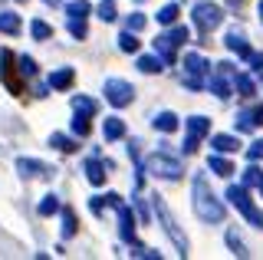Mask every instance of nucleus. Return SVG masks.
Here are the masks:
<instances>
[{
  "label": "nucleus",
  "mask_w": 263,
  "mask_h": 260,
  "mask_svg": "<svg viewBox=\"0 0 263 260\" xmlns=\"http://www.w3.org/2000/svg\"><path fill=\"white\" fill-rule=\"evenodd\" d=\"M234 128H237V132H253V128H257L253 109H247V112H237V119H234Z\"/></svg>",
  "instance_id": "7c9ffc66"
},
{
  "label": "nucleus",
  "mask_w": 263,
  "mask_h": 260,
  "mask_svg": "<svg viewBox=\"0 0 263 260\" xmlns=\"http://www.w3.org/2000/svg\"><path fill=\"white\" fill-rule=\"evenodd\" d=\"M208 72H211V63L204 60L201 53H187L184 56V79H181V83L191 89V92H201V89L208 86Z\"/></svg>",
  "instance_id": "20e7f679"
},
{
  "label": "nucleus",
  "mask_w": 263,
  "mask_h": 260,
  "mask_svg": "<svg viewBox=\"0 0 263 260\" xmlns=\"http://www.w3.org/2000/svg\"><path fill=\"white\" fill-rule=\"evenodd\" d=\"M227 247H230V254H234V257H250V250H247L243 237H240V234L234 231V227L227 231Z\"/></svg>",
  "instance_id": "5701e85b"
},
{
  "label": "nucleus",
  "mask_w": 263,
  "mask_h": 260,
  "mask_svg": "<svg viewBox=\"0 0 263 260\" xmlns=\"http://www.w3.org/2000/svg\"><path fill=\"white\" fill-rule=\"evenodd\" d=\"M16 172H20L23 178H46L49 168L43 165V161H36V158H16Z\"/></svg>",
  "instance_id": "ddd939ff"
},
{
  "label": "nucleus",
  "mask_w": 263,
  "mask_h": 260,
  "mask_svg": "<svg viewBox=\"0 0 263 260\" xmlns=\"http://www.w3.org/2000/svg\"><path fill=\"white\" fill-rule=\"evenodd\" d=\"M257 13H260V23H263V0H260V4H257Z\"/></svg>",
  "instance_id": "49530a36"
},
{
  "label": "nucleus",
  "mask_w": 263,
  "mask_h": 260,
  "mask_svg": "<svg viewBox=\"0 0 263 260\" xmlns=\"http://www.w3.org/2000/svg\"><path fill=\"white\" fill-rule=\"evenodd\" d=\"M46 4H49V7H56V4H63V0H46Z\"/></svg>",
  "instance_id": "de8ad7c7"
},
{
  "label": "nucleus",
  "mask_w": 263,
  "mask_h": 260,
  "mask_svg": "<svg viewBox=\"0 0 263 260\" xmlns=\"http://www.w3.org/2000/svg\"><path fill=\"white\" fill-rule=\"evenodd\" d=\"M96 17L102 23H112L115 17H119V13H115V0H102V4L96 7Z\"/></svg>",
  "instance_id": "c9c22d12"
},
{
  "label": "nucleus",
  "mask_w": 263,
  "mask_h": 260,
  "mask_svg": "<svg viewBox=\"0 0 263 260\" xmlns=\"http://www.w3.org/2000/svg\"><path fill=\"white\" fill-rule=\"evenodd\" d=\"M30 36L33 40H53V27L46 20H33L30 23Z\"/></svg>",
  "instance_id": "473e14b6"
},
{
  "label": "nucleus",
  "mask_w": 263,
  "mask_h": 260,
  "mask_svg": "<svg viewBox=\"0 0 263 260\" xmlns=\"http://www.w3.org/2000/svg\"><path fill=\"white\" fill-rule=\"evenodd\" d=\"M145 172H152L155 178H164V181H178V178L184 175V168H181V161L175 155H168V152H155V155L145 161Z\"/></svg>",
  "instance_id": "423d86ee"
},
{
  "label": "nucleus",
  "mask_w": 263,
  "mask_h": 260,
  "mask_svg": "<svg viewBox=\"0 0 263 260\" xmlns=\"http://www.w3.org/2000/svg\"><path fill=\"white\" fill-rule=\"evenodd\" d=\"M178 13H181V7L178 4H164L158 13H155V20L161 23V27H171V23H178Z\"/></svg>",
  "instance_id": "393cba45"
},
{
  "label": "nucleus",
  "mask_w": 263,
  "mask_h": 260,
  "mask_svg": "<svg viewBox=\"0 0 263 260\" xmlns=\"http://www.w3.org/2000/svg\"><path fill=\"white\" fill-rule=\"evenodd\" d=\"M234 76H237L234 63H217V69L208 72V86L204 89H211L217 99H227V96L234 92Z\"/></svg>",
  "instance_id": "6e6552de"
},
{
  "label": "nucleus",
  "mask_w": 263,
  "mask_h": 260,
  "mask_svg": "<svg viewBox=\"0 0 263 260\" xmlns=\"http://www.w3.org/2000/svg\"><path fill=\"white\" fill-rule=\"evenodd\" d=\"M69 33H72V40H86V36H89L86 20H72V17H69Z\"/></svg>",
  "instance_id": "58836bf2"
},
{
  "label": "nucleus",
  "mask_w": 263,
  "mask_h": 260,
  "mask_svg": "<svg viewBox=\"0 0 263 260\" xmlns=\"http://www.w3.org/2000/svg\"><path fill=\"white\" fill-rule=\"evenodd\" d=\"M152 208H155V217H158V224H161V231L168 234V240L175 244V250L181 257H187V250H191V244H187V234L178 227V221H175V214H171V208L164 205L161 198H155L152 201Z\"/></svg>",
  "instance_id": "7ed1b4c3"
},
{
  "label": "nucleus",
  "mask_w": 263,
  "mask_h": 260,
  "mask_svg": "<svg viewBox=\"0 0 263 260\" xmlns=\"http://www.w3.org/2000/svg\"><path fill=\"white\" fill-rule=\"evenodd\" d=\"M72 112H79V116H89L92 119L99 112V102L89 99V96H72Z\"/></svg>",
  "instance_id": "aec40b11"
},
{
  "label": "nucleus",
  "mask_w": 263,
  "mask_h": 260,
  "mask_svg": "<svg viewBox=\"0 0 263 260\" xmlns=\"http://www.w3.org/2000/svg\"><path fill=\"white\" fill-rule=\"evenodd\" d=\"M247 158H250V161H263V139L250 142V148H247Z\"/></svg>",
  "instance_id": "a19ab883"
},
{
  "label": "nucleus",
  "mask_w": 263,
  "mask_h": 260,
  "mask_svg": "<svg viewBox=\"0 0 263 260\" xmlns=\"http://www.w3.org/2000/svg\"><path fill=\"white\" fill-rule=\"evenodd\" d=\"M102 139L105 142H119V139H125V122H122L119 116H109L102 122Z\"/></svg>",
  "instance_id": "2eb2a0df"
},
{
  "label": "nucleus",
  "mask_w": 263,
  "mask_h": 260,
  "mask_svg": "<svg viewBox=\"0 0 263 260\" xmlns=\"http://www.w3.org/2000/svg\"><path fill=\"white\" fill-rule=\"evenodd\" d=\"M16 72H20L23 79H33V76H36V60H33V56H27V53L16 56Z\"/></svg>",
  "instance_id": "c756f323"
},
{
  "label": "nucleus",
  "mask_w": 263,
  "mask_h": 260,
  "mask_svg": "<svg viewBox=\"0 0 263 260\" xmlns=\"http://www.w3.org/2000/svg\"><path fill=\"white\" fill-rule=\"evenodd\" d=\"M40 214H43V217H53L56 214V211H63L60 208V194H53V191H49V194H43V201H40Z\"/></svg>",
  "instance_id": "bb28decb"
},
{
  "label": "nucleus",
  "mask_w": 263,
  "mask_h": 260,
  "mask_svg": "<svg viewBox=\"0 0 263 260\" xmlns=\"http://www.w3.org/2000/svg\"><path fill=\"white\" fill-rule=\"evenodd\" d=\"M253 119H257V125H263V105H257V109H253Z\"/></svg>",
  "instance_id": "a18cd8bd"
},
{
  "label": "nucleus",
  "mask_w": 263,
  "mask_h": 260,
  "mask_svg": "<svg viewBox=\"0 0 263 260\" xmlns=\"http://www.w3.org/2000/svg\"><path fill=\"white\" fill-rule=\"evenodd\" d=\"M191 205H194V214L201 217L204 224H220L227 217V208L220 205L217 198H214V191H211V184H208V178L204 175H197L194 178V184H191Z\"/></svg>",
  "instance_id": "f257e3e1"
},
{
  "label": "nucleus",
  "mask_w": 263,
  "mask_h": 260,
  "mask_svg": "<svg viewBox=\"0 0 263 260\" xmlns=\"http://www.w3.org/2000/svg\"><path fill=\"white\" fill-rule=\"evenodd\" d=\"M20 17H16V13H10V10H0V33H20Z\"/></svg>",
  "instance_id": "4be33fe9"
},
{
  "label": "nucleus",
  "mask_w": 263,
  "mask_h": 260,
  "mask_svg": "<svg viewBox=\"0 0 263 260\" xmlns=\"http://www.w3.org/2000/svg\"><path fill=\"white\" fill-rule=\"evenodd\" d=\"M105 175H109V165H105V161H99L96 155L86 161V178H89V184H105Z\"/></svg>",
  "instance_id": "4468645a"
},
{
  "label": "nucleus",
  "mask_w": 263,
  "mask_h": 260,
  "mask_svg": "<svg viewBox=\"0 0 263 260\" xmlns=\"http://www.w3.org/2000/svg\"><path fill=\"white\" fill-rule=\"evenodd\" d=\"M184 125H187V135H194V139L211 135V119L208 116H191V119H184Z\"/></svg>",
  "instance_id": "f3484780"
},
{
  "label": "nucleus",
  "mask_w": 263,
  "mask_h": 260,
  "mask_svg": "<svg viewBox=\"0 0 263 260\" xmlns=\"http://www.w3.org/2000/svg\"><path fill=\"white\" fill-rule=\"evenodd\" d=\"M211 148L220 152V155H230V152L240 148V142H237V135H211Z\"/></svg>",
  "instance_id": "a211bd4d"
},
{
  "label": "nucleus",
  "mask_w": 263,
  "mask_h": 260,
  "mask_svg": "<svg viewBox=\"0 0 263 260\" xmlns=\"http://www.w3.org/2000/svg\"><path fill=\"white\" fill-rule=\"evenodd\" d=\"M234 92L243 96V99H250V96H253V79L247 76V72H237V76H234Z\"/></svg>",
  "instance_id": "c85d7f7f"
},
{
  "label": "nucleus",
  "mask_w": 263,
  "mask_h": 260,
  "mask_svg": "<svg viewBox=\"0 0 263 260\" xmlns=\"http://www.w3.org/2000/svg\"><path fill=\"white\" fill-rule=\"evenodd\" d=\"M16 4H23V0H16Z\"/></svg>",
  "instance_id": "3c124183"
},
{
  "label": "nucleus",
  "mask_w": 263,
  "mask_h": 260,
  "mask_svg": "<svg viewBox=\"0 0 263 260\" xmlns=\"http://www.w3.org/2000/svg\"><path fill=\"white\" fill-rule=\"evenodd\" d=\"M72 135H79V139L89 135V116H79L76 112V119H72Z\"/></svg>",
  "instance_id": "4c0bfd02"
},
{
  "label": "nucleus",
  "mask_w": 263,
  "mask_h": 260,
  "mask_svg": "<svg viewBox=\"0 0 263 260\" xmlns=\"http://www.w3.org/2000/svg\"><path fill=\"white\" fill-rule=\"evenodd\" d=\"M191 20H194V27H197V33H201V36H211V30H217L220 20H224V10L214 7L211 0H197Z\"/></svg>",
  "instance_id": "39448f33"
},
{
  "label": "nucleus",
  "mask_w": 263,
  "mask_h": 260,
  "mask_svg": "<svg viewBox=\"0 0 263 260\" xmlns=\"http://www.w3.org/2000/svg\"><path fill=\"white\" fill-rule=\"evenodd\" d=\"M145 17H142V13H128V17H125V30H132V33H142V30H145Z\"/></svg>",
  "instance_id": "e433bc0d"
},
{
  "label": "nucleus",
  "mask_w": 263,
  "mask_h": 260,
  "mask_svg": "<svg viewBox=\"0 0 263 260\" xmlns=\"http://www.w3.org/2000/svg\"><path fill=\"white\" fill-rule=\"evenodd\" d=\"M227 198H230V205L240 211V214H243L253 227H260V231H263V211L250 201V194H247L243 184H230V188H227Z\"/></svg>",
  "instance_id": "0eeeda50"
},
{
  "label": "nucleus",
  "mask_w": 263,
  "mask_h": 260,
  "mask_svg": "<svg viewBox=\"0 0 263 260\" xmlns=\"http://www.w3.org/2000/svg\"><path fill=\"white\" fill-rule=\"evenodd\" d=\"M197 145H201V139L187 135V139H184V145H181V152H184V155H194V152H197Z\"/></svg>",
  "instance_id": "c03bdc74"
},
{
  "label": "nucleus",
  "mask_w": 263,
  "mask_h": 260,
  "mask_svg": "<svg viewBox=\"0 0 263 260\" xmlns=\"http://www.w3.org/2000/svg\"><path fill=\"white\" fill-rule=\"evenodd\" d=\"M89 10H92V4H89V0H69V4H66V13H69L72 20H86Z\"/></svg>",
  "instance_id": "b1692460"
},
{
  "label": "nucleus",
  "mask_w": 263,
  "mask_h": 260,
  "mask_svg": "<svg viewBox=\"0 0 263 260\" xmlns=\"http://www.w3.org/2000/svg\"><path fill=\"white\" fill-rule=\"evenodd\" d=\"M247 63H250V72H257V76L263 72V53H250V56H247Z\"/></svg>",
  "instance_id": "37998d69"
},
{
  "label": "nucleus",
  "mask_w": 263,
  "mask_h": 260,
  "mask_svg": "<svg viewBox=\"0 0 263 260\" xmlns=\"http://www.w3.org/2000/svg\"><path fill=\"white\" fill-rule=\"evenodd\" d=\"M260 194H263V184H260Z\"/></svg>",
  "instance_id": "8fccbe9b"
},
{
  "label": "nucleus",
  "mask_w": 263,
  "mask_h": 260,
  "mask_svg": "<svg viewBox=\"0 0 263 260\" xmlns=\"http://www.w3.org/2000/svg\"><path fill=\"white\" fill-rule=\"evenodd\" d=\"M13 63H16V56H13L10 50H0V79H4V86L10 89L13 96H20V92H23V83L13 76V69H16Z\"/></svg>",
  "instance_id": "9d476101"
},
{
  "label": "nucleus",
  "mask_w": 263,
  "mask_h": 260,
  "mask_svg": "<svg viewBox=\"0 0 263 260\" xmlns=\"http://www.w3.org/2000/svg\"><path fill=\"white\" fill-rule=\"evenodd\" d=\"M152 125L158 128V132L171 135V132H175V128H178V116H175V112H158V116L152 119Z\"/></svg>",
  "instance_id": "412c9836"
},
{
  "label": "nucleus",
  "mask_w": 263,
  "mask_h": 260,
  "mask_svg": "<svg viewBox=\"0 0 263 260\" xmlns=\"http://www.w3.org/2000/svg\"><path fill=\"white\" fill-rule=\"evenodd\" d=\"M76 237V214H72V208H63V240Z\"/></svg>",
  "instance_id": "f704fd0d"
},
{
  "label": "nucleus",
  "mask_w": 263,
  "mask_h": 260,
  "mask_svg": "<svg viewBox=\"0 0 263 260\" xmlns=\"http://www.w3.org/2000/svg\"><path fill=\"white\" fill-rule=\"evenodd\" d=\"M187 40H191V30H187L184 23H171V30L158 33V40H155V53L164 60V66H175L178 63V46H184Z\"/></svg>",
  "instance_id": "f03ea898"
},
{
  "label": "nucleus",
  "mask_w": 263,
  "mask_h": 260,
  "mask_svg": "<svg viewBox=\"0 0 263 260\" xmlns=\"http://www.w3.org/2000/svg\"><path fill=\"white\" fill-rule=\"evenodd\" d=\"M208 168H211L214 175H220V178H230V175H234V165H230V161L220 155V152H214V155L208 158Z\"/></svg>",
  "instance_id": "6ab92c4d"
},
{
  "label": "nucleus",
  "mask_w": 263,
  "mask_h": 260,
  "mask_svg": "<svg viewBox=\"0 0 263 260\" xmlns=\"http://www.w3.org/2000/svg\"><path fill=\"white\" fill-rule=\"evenodd\" d=\"M263 184V172L257 168V161H250V168L243 172V188H260Z\"/></svg>",
  "instance_id": "2f4dec72"
},
{
  "label": "nucleus",
  "mask_w": 263,
  "mask_h": 260,
  "mask_svg": "<svg viewBox=\"0 0 263 260\" xmlns=\"http://www.w3.org/2000/svg\"><path fill=\"white\" fill-rule=\"evenodd\" d=\"M132 257H145V260H161L158 250H152V247H142V244H132Z\"/></svg>",
  "instance_id": "ea45409f"
},
{
  "label": "nucleus",
  "mask_w": 263,
  "mask_h": 260,
  "mask_svg": "<svg viewBox=\"0 0 263 260\" xmlns=\"http://www.w3.org/2000/svg\"><path fill=\"white\" fill-rule=\"evenodd\" d=\"M138 69L148 72V76H152V72H161L164 69V60H161L158 53H155V56H138Z\"/></svg>",
  "instance_id": "cd10ccee"
},
{
  "label": "nucleus",
  "mask_w": 263,
  "mask_h": 260,
  "mask_svg": "<svg viewBox=\"0 0 263 260\" xmlns=\"http://www.w3.org/2000/svg\"><path fill=\"white\" fill-rule=\"evenodd\" d=\"M224 43H227V50H230V53H237L240 60H247V56H250V43H247L243 30L230 27V30H227V36H224Z\"/></svg>",
  "instance_id": "f8f14e48"
},
{
  "label": "nucleus",
  "mask_w": 263,
  "mask_h": 260,
  "mask_svg": "<svg viewBox=\"0 0 263 260\" xmlns=\"http://www.w3.org/2000/svg\"><path fill=\"white\" fill-rule=\"evenodd\" d=\"M115 211H119V234H122V240H125L128 247H132V244H138V240H135V214H132V208H125V205L119 201V205H115Z\"/></svg>",
  "instance_id": "9b49d317"
},
{
  "label": "nucleus",
  "mask_w": 263,
  "mask_h": 260,
  "mask_svg": "<svg viewBox=\"0 0 263 260\" xmlns=\"http://www.w3.org/2000/svg\"><path fill=\"white\" fill-rule=\"evenodd\" d=\"M72 79H76V69H72V66H63V69L49 72V89H69Z\"/></svg>",
  "instance_id": "dca6fc26"
},
{
  "label": "nucleus",
  "mask_w": 263,
  "mask_h": 260,
  "mask_svg": "<svg viewBox=\"0 0 263 260\" xmlns=\"http://www.w3.org/2000/svg\"><path fill=\"white\" fill-rule=\"evenodd\" d=\"M119 50L122 53H138V36L132 30H122L119 33Z\"/></svg>",
  "instance_id": "72a5a7b5"
},
{
  "label": "nucleus",
  "mask_w": 263,
  "mask_h": 260,
  "mask_svg": "<svg viewBox=\"0 0 263 260\" xmlns=\"http://www.w3.org/2000/svg\"><path fill=\"white\" fill-rule=\"evenodd\" d=\"M135 4H145V0H135Z\"/></svg>",
  "instance_id": "09e8293b"
},
{
  "label": "nucleus",
  "mask_w": 263,
  "mask_h": 260,
  "mask_svg": "<svg viewBox=\"0 0 263 260\" xmlns=\"http://www.w3.org/2000/svg\"><path fill=\"white\" fill-rule=\"evenodd\" d=\"M102 92L115 109H125V105H132V99H135V89H132V83H125V79H105Z\"/></svg>",
  "instance_id": "1a4fd4ad"
},
{
  "label": "nucleus",
  "mask_w": 263,
  "mask_h": 260,
  "mask_svg": "<svg viewBox=\"0 0 263 260\" xmlns=\"http://www.w3.org/2000/svg\"><path fill=\"white\" fill-rule=\"evenodd\" d=\"M49 145H53L56 152H66V155L79 148V145H76V139H69V135H60V132H53V135H49Z\"/></svg>",
  "instance_id": "a878e982"
},
{
  "label": "nucleus",
  "mask_w": 263,
  "mask_h": 260,
  "mask_svg": "<svg viewBox=\"0 0 263 260\" xmlns=\"http://www.w3.org/2000/svg\"><path fill=\"white\" fill-rule=\"evenodd\" d=\"M105 205H109V201H105V198H102V194H96V198H92V201H89V211H92V214H96V217H102V214H105Z\"/></svg>",
  "instance_id": "79ce46f5"
}]
</instances>
